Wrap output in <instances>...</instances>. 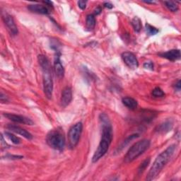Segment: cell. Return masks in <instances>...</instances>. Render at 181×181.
Here are the masks:
<instances>
[{
  "mask_svg": "<svg viewBox=\"0 0 181 181\" xmlns=\"http://www.w3.org/2000/svg\"><path fill=\"white\" fill-rule=\"evenodd\" d=\"M72 90L69 86H66L62 91L60 103L63 107H67L72 101Z\"/></svg>",
  "mask_w": 181,
  "mask_h": 181,
  "instance_id": "obj_10",
  "label": "cell"
},
{
  "mask_svg": "<svg viewBox=\"0 0 181 181\" xmlns=\"http://www.w3.org/2000/svg\"><path fill=\"white\" fill-rule=\"evenodd\" d=\"M86 28L88 30H92L96 26V19L94 16L92 14L88 15L86 17Z\"/></svg>",
  "mask_w": 181,
  "mask_h": 181,
  "instance_id": "obj_17",
  "label": "cell"
},
{
  "mask_svg": "<svg viewBox=\"0 0 181 181\" xmlns=\"http://www.w3.org/2000/svg\"><path fill=\"white\" fill-rule=\"evenodd\" d=\"M175 89H176L178 91H180V88H181V83H180V80H178L177 81V83H175Z\"/></svg>",
  "mask_w": 181,
  "mask_h": 181,
  "instance_id": "obj_30",
  "label": "cell"
},
{
  "mask_svg": "<svg viewBox=\"0 0 181 181\" xmlns=\"http://www.w3.org/2000/svg\"><path fill=\"white\" fill-rule=\"evenodd\" d=\"M173 126H174V122L171 120H167L165 122H162L161 124H160L159 126H157L155 130L158 133H166L170 131Z\"/></svg>",
  "mask_w": 181,
  "mask_h": 181,
  "instance_id": "obj_14",
  "label": "cell"
},
{
  "mask_svg": "<svg viewBox=\"0 0 181 181\" xmlns=\"http://www.w3.org/2000/svg\"><path fill=\"white\" fill-rule=\"evenodd\" d=\"M2 19H3L4 24L7 28V30L9 31V33L12 36H17L19 31H18L17 26L16 25L14 20L12 16L5 14L2 16Z\"/></svg>",
  "mask_w": 181,
  "mask_h": 181,
  "instance_id": "obj_9",
  "label": "cell"
},
{
  "mask_svg": "<svg viewBox=\"0 0 181 181\" xmlns=\"http://www.w3.org/2000/svg\"><path fill=\"white\" fill-rule=\"evenodd\" d=\"M122 58L125 64L130 69H137L139 67V62L137 57L130 52H125L122 54Z\"/></svg>",
  "mask_w": 181,
  "mask_h": 181,
  "instance_id": "obj_8",
  "label": "cell"
},
{
  "mask_svg": "<svg viewBox=\"0 0 181 181\" xmlns=\"http://www.w3.org/2000/svg\"><path fill=\"white\" fill-rule=\"evenodd\" d=\"M43 3L46 4L48 5V7H52V2L50 1H45V2H43Z\"/></svg>",
  "mask_w": 181,
  "mask_h": 181,
  "instance_id": "obj_33",
  "label": "cell"
},
{
  "mask_svg": "<svg viewBox=\"0 0 181 181\" xmlns=\"http://www.w3.org/2000/svg\"><path fill=\"white\" fill-rule=\"evenodd\" d=\"M0 101H1L2 103H7V102L9 101V99H8L7 96L6 95H4L2 91L1 92V94H0Z\"/></svg>",
  "mask_w": 181,
  "mask_h": 181,
  "instance_id": "obj_28",
  "label": "cell"
},
{
  "mask_svg": "<svg viewBox=\"0 0 181 181\" xmlns=\"http://www.w3.org/2000/svg\"><path fill=\"white\" fill-rule=\"evenodd\" d=\"M175 150H176V145L172 144L156 157L148 173L147 177L146 178V180L150 181L154 180L159 176L164 167L166 166L168 162L170 161V159L172 158V156H174Z\"/></svg>",
  "mask_w": 181,
  "mask_h": 181,
  "instance_id": "obj_2",
  "label": "cell"
},
{
  "mask_svg": "<svg viewBox=\"0 0 181 181\" xmlns=\"http://www.w3.org/2000/svg\"><path fill=\"white\" fill-rule=\"evenodd\" d=\"M122 101L124 106L130 110H135L138 106L137 101L131 97H125L122 98Z\"/></svg>",
  "mask_w": 181,
  "mask_h": 181,
  "instance_id": "obj_16",
  "label": "cell"
},
{
  "mask_svg": "<svg viewBox=\"0 0 181 181\" xmlns=\"http://www.w3.org/2000/svg\"><path fill=\"white\" fill-rule=\"evenodd\" d=\"M138 137H139V135H137V134H134V135H132L129 136V137H128L127 139H126V140L121 144V145H120L119 146L118 149H117V152H118V153H119V152L120 151H121V150H122V149H124L125 147V146H127V144L130 142L131 141L133 140L134 139Z\"/></svg>",
  "mask_w": 181,
  "mask_h": 181,
  "instance_id": "obj_18",
  "label": "cell"
},
{
  "mask_svg": "<svg viewBox=\"0 0 181 181\" xmlns=\"http://www.w3.org/2000/svg\"><path fill=\"white\" fill-rule=\"evenodd\" d=\"M60 54L59 52H57L55 59L54 61V69L57 77L59 79H62L64 75V69L62 64L61 60H60Z\"/></svg>",
  "mask_w": 181,
  "mask_h": 181,
  "instance_id": "obj_12",
  "label": "cell"
},
{
  "mask_svg": "<svg viewBox=\"0 0 181 181\" xmlns=\"http://www.w3.org/2000/svg\"><path fill=\"white\" fill-rule=\"evenodd\" d=\"M5 135H6V137L9 139V140L11 141L13 144H19L21 143L20 139L18 137H17L16 135H14V134H12V132H5Z\"/></svg>",
  "mask_w": 181,
  "mask_h": 181,
  "instance_id": "obj_21",
  "label": "cell"
},
{
  "mask_svg": "<svg viewBox=\"0 0 181 181\" xmlns=\"http://www.w3.org/2000/svg\"><path fill=\"white\" fill-rule=\"evenodd\" d=\"M150 140L147 139H144V140L137 141L128 150L124 158V161L126 164H129L135 161L136 159H137L139 156H140L147 150L150 146Z\"/></svg>",
  "mask_w": 181,
  "mask_h": 181,
  "instance_id": "obj_5",
  "label": "cell"
},
{
  "mask_svg": "<svg viewBox=\"0 0 181 181\" xmlns=\"http://www.w3.org/2000/svg\"><path fill=\"white\" fill-rule=\"evenodd\" d=\"M159 55L172 62L180 60L181 56L180 50H170L159 54Z\"/></svg>",
  "mask_w": 181,
  "mask_h": 181,
  "instance_id": "obj_13",
  "label": "cell"
},
{
  "mask_svg": "<svg viewBox=\"0 0 181 181\" xmlns=\"http://www.w3.org/2000/svg\"><path fill=\"white\" fill-rule=\"evenodd\" d=\"M144 67L145 68V69H150V70H153L154 69V63L152 62H146L144 64Z\"/></svg>",
  "mask_w": 181,
  "mask_h": 181,
  "instance_id": "obj_25",
  "label": "cell"
},
{
  "mask_svg": "<svg viewBox=\"0 0 181 181\" xmlns=\"http://www.w3.org/2000/svg\"><path fill=\"white\" fill-rule=\"evenodd\" d=\"M164 4L167 7V9L170 10L172 12H176L178 10V6L176 3L172 1H166L164 2Z\"/></svg>",
  "mask_w": 181,
  "mask_h": 181,
  "instance_id": "obj_20",
  "label": "cell"
},
{
  "mask_svg": "<svg viewBox=\"0 0 181 181\" xmlns=\"http://www.w3.org/2000/svg\"><path fill=\"white\" fill-rule=\"evenodd\" d=\"M1 146H2V149H7L9 147V145L8 144L6 141H4V139L3 135H1Z\"/></svg>",
  "mask_w": 181,
  "mask_h": 181,
  "instance_id": "obj_26",
  "label": "cell"
},
{
  "mask_svg": "<svg viewBox=\"0 0 181 181\" xmlns=\"http://www.w3.org/2000/svg\"><path fill=\"white\" fill-rule=\"evenodd\" d=\"M28 10L31 12L37 13V14H49V9L45 6L40 4H30L28 6Z\"/></svg>",
  "mask_w": 181,
  "mask_h": 181,
  "instance_id": "obj_15",
  "label": "cell"
},
{
  "mask_svg": "<svg viewBox=\"0 0 181 181\" xmlns=\"http://www.w3.org/2000/svg\"><path fill=\"white\" fill-rule=\"evenodd\" d=\"M146 31L149 36H155L159 32V29H157L154 26L149 24V23L146 24Z\"/></svg>",
  "mask_w": 181,
  "mask_h": 181,
  "instance_id": "obj_22",
  "label": "cell"
},
{
  "mask_svg": "<svg viewBox=\"0 0 181 181\" xmlns=\"http://www.w3.org/2000/svg\"><path fill=\"white\" fill-rule=\"evenodd\" d=\"M101 12H102V9L100 7H97L95 10H94V14H95L96 15H98L101 14Z\"/></svg>",
  "mask_w": 181,
  "mask_h": 181,
  "instance_id": "obj_32",
  "label": "cell"
},
{
  "mask_svg": "<svg viewBox=\"0 0 181 181\" xmlns=\"http://www.w3.org/2000/svg\"><path fill=\"white\" fill-rule=\"evenodd\" d=\"M7 129L11 131L12 132L18 134V135L22 136V137L27 139L28 140H32L33 138L32 135H31L29 132H28L27 130H26L25 129H23V128L19 127V126L14 125H9L7 126Z\"/></svg>",
  "mask_w": 181,
  "mask_h": 181,
  "instance_id": "obj_11",
  "label": "cell"
},
{
  "mask_svg": "<svg viewBox=\"0 0 181 181\" xmlns=\"http://www.w3.org/2000/svg\"><path fill=\"white\" fill-rule=\"evenodd\" d=\"M3 115L5 117H7V119H9V120H11V121L15 123H19V124H23L27 125H33V122L32 120L27 117L23 116V115L8 113V112H7V113H4Z\"/></svg>",
  "mask_w": 181,
  "mask_h": 181,
  "instance_id": "obj_7",
  "label": "cell"
},
{
  "mask_svg": "<svg viewBox=\"0 0 181 181\" xmlns=\"http://www.w3.org/2000/svg\"><path fill=\"white\" fill-rule=\"evenodd\" d=\"M132 26L136 32H140L141 29V21L140 18L138 17H135L132 20Z\"/></svg>",
  "mask_w": 181,
  "mask_h": 181,
  "instance_id": "obj_19",
  "label": "cell"
},
{
  "mask_svg": "<svg viewBox=\"0 0 181 181\" xmlns=\"http://www.w3.org/2000/svg\"><path fill=\"white\" fill-rule=\"evenodd\" d=\"M78 4V6L81 9H85L86 7V4H87V2L86 1H79L77 2Z\"/></svg>",
  "mask_w": 181,
  "mask_h": 181,
  "instance_id": "obj_27",
  "label": "cell"
},
{
  "mask_svg": "<svg viewBox=\"0 0 181 181\" xmlns=\"http://www.w3.org/2000/svg\"><path fill=\"white\" fill-rule=\"evenodd\" d=\"M83 130V124L77 122L70 127L68 132V146L70 149H74L79 143Z\"/></svg>",
  "mask_w": 181,
  "mask_h": 181,
  "instance_id": "obj_6",
  "label": "cell"
},
{
  "mask_svg": "<svg viewBox=\"0 0 181 181\" xmlns=\"http://www.w3.org/2000/svg\"><path fill=\"white\" fill-rule=\"evenodd\" d=\"M99 119L101 123V137L98 148L93 156V163L98 161L107 153L113 137L112 125L108 116L105 113H101L99 116Z\"/></svg>",
  "mask_w": 181,
  "mask_h": 181,
  "instance_id": "obj_1",
  "label": "cell"
},
{
  "mask_svg": "<svg viewBox=\"0 0 181 181\" xmlns=\"http://www.w3.org/2000/svg\"><path fill=\"white\" fill-rule=\"evenodd\" d=\"M46 142L52 149L59 151L64 150L66 141L62 129L56 128L50 131L46 136Z\"/></svg>",
  "mask_w": 181,
  "mask_h": 181,
  "instance_id": "obj_4",
  "label": "cell"
},
{
  "mask_svg": "<svg viewBox=\"0 0 181 181\" xmlns=\"http://www.w3.org/2000/svg\"><path fill=\"white\" fill-rule=\"evenodd\" d=\"M149 163H150V158H148L144 160V161L141 163L140 164V166L138 168V174H141L146 169V167H148Z\"/></svg>",
  "mask_w": 181,
  "mask_h": 181,
  "instance_id": "obj_23",
  "label": "cell"
},
{
  "mask_svg": "<svg viewBox=\"0 0 181 181\" xmlns=\"http://www.w3.org/2000/svg\"><path fill=\"white\" fill-rule=\"evenodd\" d=\"M6 159H21L23 158V156H16V155H11V154H8L6 156H5Z\"/></svg>",
  "mask_w": 181,
  "mask_h": 181,
  "instance_id": "obj_29",
  "label": "cell"
},
{
  "mask_svg": "<svg viewBox=\"0 0 181 181\" xmlns=\"http://www.w3.org/2000/svg\"><path fill=\"white\" fill-rule=\"evenodd\" d=\"M144 3L146 4H155V2H149V1H144Z\"/></svg>",
  "mask_w": 181,
  "mask_h": 181,
  "instance_id": "obj_34",
  "label": "cell"
},
{
  "mask_svg": "<svg viewBox=\"0 0 181 181\" xmlns=\"http://www.w3.org/2000/svg\"><path fill=\"white\" fill-rule=\"evenodd\" d=\"M39 64L43 72V91L45 96L48 99L52 98L53 91V81L52 78V71L50 63L46 56L40 55L38 57Z\"/></svg>",
  "mask_w": 181,
  "mask_h": 181,
  "instance_id": "obj_3",
  "label": "cell"
},
{
  "mask_svg": "<svg viewBox=\"0 0 181 181\" xmlns=\"http://www.w3.org/2000/svg\"><path fill=\"white\" fill-rule=\"evenodd\" d=\"M152 95L156 98H161L165 96V93L163 91L162 89L159 87H156L152 91Z\"/></svg>",
  "mask_w": 181,
  "mask_h": 181,
  "instance_id": "obj_24",
  "label": "cell"
},
{
  "mask_svg": "<svg viewBox=\"0 0 181 181\" xmlns=\"http://www.w3.org/2000/svg\"><path fill=\"white\" fill-rule=\"evenodd\" d=\"M103 6L106 8H107V9H112V8H113V5L111 3H110V2H105Z\"/></svg>",
  "mask_w": 181,
  "mask_h": 181,
  "instance_id": "obj_31",
  "label": "cell"
}]
</instances>
